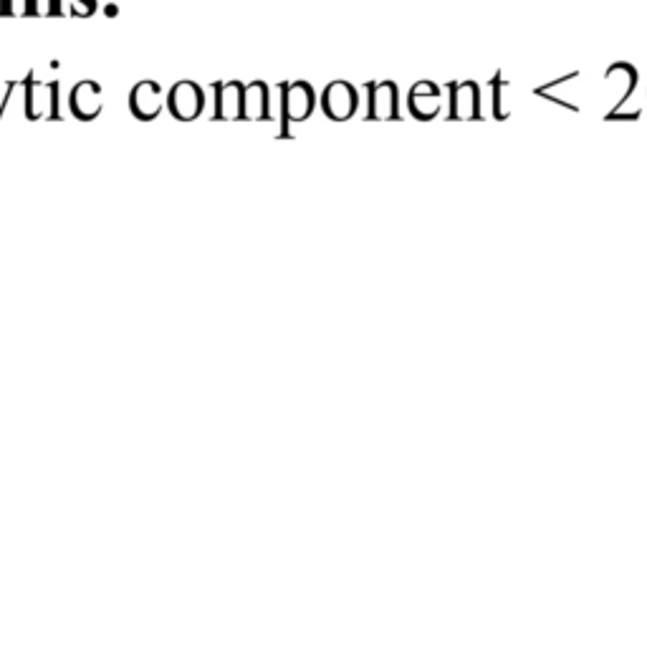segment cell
Wrapping results in <instances>:
<instances>
[{
  "mask_svg": "<svg viewBox=\"0 0 647 647\" xmlns=\"http://www.w3.org/2000/svg\"><path fill=\"white\" fill-rule=\"evenodd\" d=\"M69 107L74 112V117H79L81 122L97 119L102 114V89H99L97 81H79L69 94Z\"/></svg>",
  "mask_w": 647,
  "mask_h": 647,
  "instance_id": "3",
  "label": "cell"
},
{
  "mask_svg": "<svg viewBox=\"0 0 647 647\" xmlns=\"http://www.w3.org/2000/svg\"><path fill=\"white\" fill-rule=\"evenodd\" d=\"M369 114H372V117H380V119L395 117L397 114V89L390 84V81H385V84H380L372 89V104H369Z\"/></svg>",
  "mask_w": 647,
  "mask_h": 647,
  "instance_id": "8",
  "label": "cell"
},
{
  "mask_svg": "<svg viewBox=\"0 0 647 647\" xmlns=\"http://www.w3.org/2000/svg\"><path fill=\"white\" fill-rule=\"evenodd\" d=\"M243 86L238 81L218 86V119H241Z\"/></svg>",
  "mask_w": 647,
  "mask_h": 647,
  "instance_id": "7",
  "label": "cell"
},
{
  "mask_svg": "<svg viewBox=\"0 0 647 647\" xmlns=\"http://www.w3.org/2000/svg\"><path fill=\"white\" fill-rule=\"evenodd\" d=\"M316 94L311 84L306 81H294V84L284 86V109L289 122H304L311 112H314Z\"/></svg>",
  "mask_w": 647,
  "mask_h": 647,
  "instance_id": "5",
  "label": "cell"
},
{
  "mask_svg": "<svg viewBox=\"0 0 647 647\" xmlns=\"http://www.w3.org/2000/svg\"><path fill=\"white\" fill-rule=\"evenodd\" d=\"M321 107L334 122H344L357 112V89L349 81H332L321 94Z\"/></svg>",
  "mask_w": 647,
  "mask_h": 647,
  "instance_id": "2",
  "label": "cell"
},
{
  "mask_svg": "<svg viewBox=\"0 0 647 647\" xmlns=\"http://www.w3.org/2000/svg\"><path fill=\"white\" fill-rule=\"evenodd\" d=\"M167 107L180 122H193L205 107V94L195 81H177L167 94Z\"/></svg>",
  "mask_w": 647,
  "mask_h": 647,
  "instance_id": "1",
  "label": "cell"
},
{
  "mask_svg": "<svg viewBox=\"0 0 647 647\" xmlns=\"http://www.w3.org/2000/svg\"><path fill=\"white\" fill-rule=\"evenodd\" d=\"M0 16H13V0H0Z\"/></svg>",
  "mask_w": 647,
  "mask_h": 647,
  "instance_id": "10",
  "label": "cell"
},
{
  "mask_svg": "<svg viewBox=\"0 0 647 647\" xmlns=\"http://www.w3.org/2000/svg\"><path fill=\"white\" fill-rule=\"evenodd\" d=\"M241 119H268V86L263 81L243 86Z\"/></svg>",
  "mask_w": 647,
  "mask_h": 647,
  "instance_id": "6",
  "label": "cell"
},
{
  "mask_svg": "<svg viewBox=\"0 0 647 647\" xmlns=\"http://www.w3.org/2000/svg\"><path fill=\"white\" fill-rule=\"evenodd\" d=\"M129 109L137 119L142 122H150V119H157L162 112V89L157 81H140L134 86L132 94H129Z\"/></svg>",
  "mask_w": 647,
  "mask_h": 647,
  "instance_id": "4",
  "label": "cell"
},
{
  "mask_svg": "<svg viewBox=\"0 0 647 647\" xmlns=\"http://www.w3.org/2000/svg\"><path fill=\"white\" fill-rule=\"evenodd\" d=\"M23 13H26V16H38L36 0H28V3H26V11H23Z\"/></svg>",
  "mask_w": 647,
  "mask_h": 647,
  "instance_id": "11",
  "label": "cell"
},
{
  "mask_svg": "<svg viewBox=\"0 0 647 647\" xmlns=\"http://www.w3.org/2000/svg\"><path fill=\"white\" fill-rule=\"evenodd\" d=\"M74 3H79V11H76V16L79 18H89L91 13L97 11V0H74Z\"/></svg>",
  "mask_w": 647,
  "mask_h": 647,
  "instance_id": "9",
  "label": "cell"
}]
</instances>
